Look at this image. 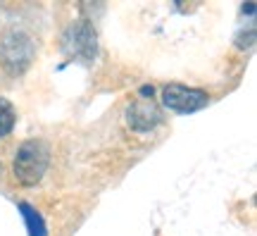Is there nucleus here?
Segmentation results:
<instances>
[{
    "instance_id": "nucleus-1",
    "label": "nucleus",
    "mask_w": 257,
    "mask_h": 236,
    "mask_svg": "<svg viewBox=\"0 0 257 236\" xmlns=\"http://www.w3.org/2000/svg\"><path fill=\"white\" fill-rule=\"evenodd\" d=\"M48 163H50V148H48V143L38 141V138L24 141L19 145L15 165H12L15 179L22 186H36L43 179V174H46Z\"/></svg>"
},
{
    "instance_id": "nucleus-2",
    "label": "nucleus",
    "mask_w": 257,
    "mask_h": 236,
    "mask_svg": "<svg viewBox=\"0 0 257 236\" xmlns=\"http://www.w3.org/2000/svg\"><path fill=\"white\" fill-rule=\"evenodd\" d=\"M62 50L67 57L72 60H81V62H93L95 53H98V41H95V31L88 22H76L64 31L62 36Z\"/></svg>"
},
{
    "instance_id": "nucleus-3",
    "label": "nucleus",
    "mask_w": 257,
    "mask_h": 236,
    "mask_svg": "<svg viewBox=\"0 0 257 236\" xmlns=\"http://www.w3.org/2000/svg\"><path fill=\"white\" fill-rule=\"evenodd\" d=\"M162 103L172 112L191 115V112H198V110L207 108L210 98L200 89H188V86H181V84H169L165 91H162Z\"/></svg>"
},
{
    "instance_id": "nucleus-4",
    "label": "nucleus",
    "mask_w": 257,
    "mask_h": 236,
    "mask_svg": "<svg viewBox=\"0 0 257 236\" xmlns=\"http://www.w3.org/2000/svg\"><path fill=\"white\" fill-rule=\"evenodd\" d=\"M126 122L134 131H150L162 122V115L153 100H136L126 110Z\"/></svg>"
},
{
    "instance_id": "nucleus-5",
    "label": "nucleus",
    "mask_w": 257,
    "mask_h": 236,
    "mask_svg": "<svg viewBox=\"0 0 257 236\" xmlns=\"http://www.w3.org/2000/svg\"><path fill=\"white\" fill-rule=\"evenodd\" d=\"M22 48L24 50H31V41H29V36H24V34H10V36H5V41L0 43V55H3V60L8 64H12V67H24V64L31 60V55L29 53H22Z\"/></svg>"
},
{
    "instance_id": "nucleus-6",
    "label": "nucleus",
    "mask_w": 257,
    "mask_h": 236,
    "mask_svg": "<svg viewBox=\"0 0 257 236\" xmlns=\"http://www.w3.org/2000/svg\"><path fill=\"white\" fill-rule=\"evenodd\" d=\"M19 210H22V215H24V219H27L29 236H46L48 234L46 224H43V217H41L29 203H19Z\"/></svg>"
},
{
    "instance_id": "nucleus-7",
    "label": "nucleus",
    "mask_w": 257,
    "mask_h": 236,
    "mask_svg": "<svg viewBox=\"0 0 257 236\" xmlns=\"http://www.w3.org/2000/svg\"><path fill=\"white\" fill-rule=\"evenodd\" d=\"M15 127V108L10 105L8 100L0 98V138L8 136Z\"/></svg>"
}]
</instances>
